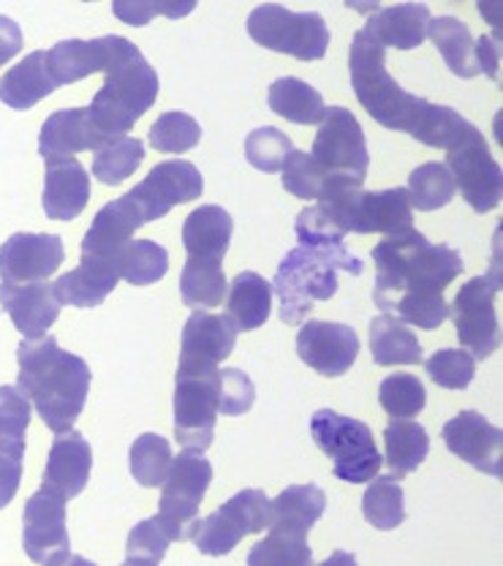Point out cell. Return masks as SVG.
Returning a JSON list of instances; mask_svg holds the SVG:
<instances>
[{
	"mask_svg": "<svg viewBox=\"0 0 503 566\" xmlns=\"http://www.w3.org/2000/svg\"><path fill=\"white\" fill-rule=\"evenodd\" d=\"M348 76L354 96L378 126L408 134L422 145L449 150L473 128V123L452 106L433 104L402 91L387 69V50H381L365 31L354 33L348 46Z\"/></svg>",
	"mask_w": 503,
	"mask_h": 566,
	"instance_id": "2",
	"label": "cell"
},
{
	"mask_svg": "<svg viewBox=\"0 0 503 566\" xmlns=\"http://www.w3.org/2000/svg\"><path fill=\"white\" fill-rule=\"evenodd\" d=\"M145 227V218L128 197L115 199V202L104 205L93 218L91 229L82 238V256L112 259L117 262L120 251L132 243L134 232Z\"/></svg>",
	"mask_w": 503,
	"mask_h": 566,
	"instance_id": "22",
	"label": "cell"
},
{
	"mask_svg": "<svg viewBox=\"0 0 503 566\" xmlns=\"http://www.w3.org/2000/svg\"><path fill=\"white\" fill-rule=\"evenodd\" d=\"M22 50V31L11 17L0 14V66L20 55Z\"/></svg>",
	"mask_w": 503,
	"mask_h": 566,
	"instance_id": "55",
	"label": "cell"
},
{
	"mask_svg": "<svg viewBox=\"0 0 503 566\" xmlns=\"http://www.w3.org/2000/svg\"><path fill=\"white\" fill-rule=\"evenodd\" d=\"M218 365H177L171 415L175 441L182 450L205 455L212 447L218 420Z\"/></svg>",
	"mask_w": 503,
	"mask_h": 566,
	"instance_id": "8",
	"label": "cell"
},
{
	"mask_svg": "<svg viewBox=\"0 0 503 566\" xmlns=\"http://www.w3.org/2000/svg\"><path fill=\"white\" fill-rule=\"evenodd\" d=\"M237 329L227 316L193 311L182 327L180 363L177 365H221L234 352Z\"/></svg>",
	"mask_w": 503,
	"mask_h": 566,
	"instance_id": "26",
	"label": "cell"
},
{
	"mask_svg": "<svg viewBox=\"0 0 503 566\" xmlns=\"http://www.w3.org/2000/svg\"><path fill=\"white\" fill-rule=\"evenodd\" d=\"M212 482L210 460L199 452L182 450L171 458L169 474L161 485L158 501V526L167 531L171 542L191 539L193 526L199 521V506L205 501L207 488Z\"/></svg>",
	"mask_w": 503,
	"mask_h": 566,
	"instance_id": "10",
	"label": "cell"
},
{
	"mask_svg": "<svg viewBox=\"0 0 503 566\" xmlns=\"http://www.w3.org/2000/svg\"><path fill=\"white\" fill-rule=\"evenodd\" d=\"M142 161H145V142L136 137L112 139L93 156V177H98L104 186H120L139 169Z\"/></svg>",
	"mask_w": 503,
	"mask_h": 566,
	"instance_id": "40",
	"label": "cell"
},
{
	"mask_svg": "<svg viewBox=\"0 0 503 566\" xmlns=\"http://www.w3.org/2000/svg\"><path fill=\"white\" fill-rule=\"evenodd\" d=\"M316 208L329 218V223L346 238L354 234L381 232L384 238L413 229V212L406 188L387 191H365L363 182L346 177H327Z\"/></svg>",
	"mask_w": 503,
	"mask_h": 566,
	"instance_id": "6",
	"label": "cell"
},
{
	"mask_svg": "<svg viewBox=\"0 0 503 566\" xmlns=\"http://www.w3.org/2000/svg\"><path fill=\"white\" fill-rule=\"evenodd\" d=\"M17 389L55 436L74 430L91 392V368L82 357L61 349L52 335L17 346Z\"/></svg>",
	"mask_w": 503,
	"mask_h": 566,
	"instance_id": "3",
	"label": "cell"
},
{
	"mask_svg": "<svg viewBox=\"0 0 503 566\" xmlns=\"http://www.w3.org/2000/svg\"><path fill=\"white\" fill-rule=\"evenodd\" d=\"M268 104L275 115H281L289 123H297V126H318L324 109H327L322 93L297 76H281V80L272 82Z\"/></svg>",
	"mask_w": 503,
	"mask_h": 566,
	"instance_id": "35",
	"label": "cell"
},
{
	"mask_svg": "<svg viewBox=\"0 0 503 566\" xmlns=\"http://www.w3.org/2000/svg\"><path fill=\"white\" fill-rule=\"evenodd\" d=\"M311 436L318 450L333 460L337 480L348 485H365L378 476L384 458L365 422L337 415L333 409H318L311 417Z\"/></svg>",
	"mask_w": 503,
	"mask_h": 566,
	"instance_id": "7",
	"label": "cell"
},
{
	"mask_svg": "<svg viewBox=\"0 0 503 566\" xmlns=\"http://www.w3.org/2000/svg\"><path fill=\"white\" fill-rule=\"evenodd\" d=\"M22 458H25V444H9L0 441V510L14 501L22 485Z\"/></svg>",
	"mask_w": 503,
	"mask_h": 566,
	"instance_id": "53",
	"label": "cell"
},
{
	"mask_svg": "<svg viewBox=\"0 0 503 566\" xmlns=\"http://www.w3.org/2000/svg\"><path fill=\"white\" fill-rule=\"evenodd\" d=\"M256 403V387L245 370L227 368L218 376V411L229 417H242Z\"/></svg>",
	"mask_w": 503,
	"mask_h": 566,
	"instance_id": "51",
	"label": "cell"
},
{
	"mask_svg": "<svg viewBox=\"0 0 503 566\" xmlns=\"http://www.w3.org/2000/svg\"><path fill=\"white\" fill-rule=\"evenodd\" d=\"M201 191H205V180H201L199 169L191 161L171 158V161L156 164L150 175L139 186H134L126 197L139 208L145 223H150L167 216L175 205L199 199Z\"/></svg>",
	"mask_w": 503,
	"mask_h": 566,
	"instance_id": "16",
	"label": "cell"
},
{
	"mask_svg": "<svg viewBox=\"0 0 503 566\" xmlns=\"http://www.w3.org/2000/svg\"><path fill=\"white\" fill-rule=\"evenodd\" d=\"M87 199H91V175L85 172V167L76 158L46 167L44 197H41L46 218H52V221H74L76 216L85 212Z\"/></svg>",
	"mask_w": 503,
	"mask_h": 566,
	"instance_id": "28",
	"label": "cell"
},
{
	"mask_svg": "<svg viewBox=\"0 0 503 566\" xmlns=\"http://www.w3.org/2000/svg\"><path fill=\"white\" fill-rule=\"evenodd\" d=\"M376 283L373 303L384 314L398 316L402 324L419 329L441 327L449 318L447 286L465 270L458 248L430 243L422 232L389 234L373 248Z\"/></svg>",
	"mask_w": 503,
	"mask_h": 566,
	"instance_id": "1",
	"label": "cell"
},
{
	"mask_svg": "<svg viewBox=\"0 0 503 566\" xmlns=\"http://www.w3.org/2000/svg\"><path fill=\"white\" fill-rule=\"evenodd\" d=\"M0 308L25 335V340L44 338L46 329L61 316V303L52 294V283H28V286H6L0 283Z\"/></svg>",
	"mask_w": 503,
	"mask_h": 566,
	"instance_id": "21",
	"label": "cell"
},
{
	"mask_svg": "<svg viewBox=\"0 0 503 566\" xmlns=\"http://www.w3.org/2000/svg\"><path fill=\"white\" fill-rule=\"evenodd\" d=\"M408 202L411 208L422 212H433L447 208L454 199V180L449 175V169L438 161H428L422 167H417L408 177Z\"/></svg>",
	"mask_w": 503,
	"mask_h": 566,
	"instance_id": "41",
	"label": "cell"
},
{
	"mask_svg": "<svg viewBox=\"0 0 503 566\" xmlns=\"http://www.w3.org/2000/svg\"><path fill=\"white\" fill-rule=\"evenodd\" d=\"M248 35L259 46L297 61H322L329 46V28L316 11H292L286 6L264 3L248 17Z\"/></svg>",
	"mask_w": 503,
	"mask_h": 566,
	"instance_id": "9",
	"label": "cell"
},
{
	"mask_svg": "<svg viewBox=\"0 0 503 566\" xmlns=\"http://www.w3.org/2000/svg\"><path fill=\"white\" fill-rule=\"evenodd\" d=\"M227 316L237 333L259 329L270 318L272 311V283L259 273H237L227 289Z\"/></svg>",
	"mask_w": 503,
	"mask_h": 566,
	"instance_id": "32",
	"label": "cell"
},
{
	"mask_svg": "<svg viewBox=\"0 0 503 566\" xmlns=\"http://www.w3.org/2000/svg\"><path fill=\"white\" fill-rule=\"evenodd\" d=\"M120 264V279L132 286H150L167 275L169 251L153 240H132L117 256Z\"/></svg>",
	"mask_w": 503,
	"mask_h": 566,
	"instance_id": "39",
	"label": "cell"
},
{
	"mask_svg": "<svg viewBox=\"0 0 503 566\" xmlns=\"http://www.w3.org/2000/svg\"><path fill=\"white\" fill-rule=\"evenodd\" d=\"M171 465L169 439L158 433H142L128 452V469L142 488H161Z\"/></svg>",
	"mask_w": 503,
	"mask_h": 566,
	"instance_id": "42",
	"label": "cell"
},
{
	"mask_svg": "<svg viewBox=\"0 0 503 566\" xmlns=\"http://www.w3.org/2000/svg\"><path fill=\"white\" fill-rule=\"evenodd\" d=\"M123 566H128V564H123Z\"/></svg>",
	"mask_w": 503,
	"mask_h": 566,
	"instance_id": "58",
	"label": "cell"
},
{
	"mask_svg": "<svg viewBox=\"0 0 503 566\" xmlns=\"http://www.w3.org/2000/svg\"><path fill=\"white\" fill-rule=\"evenodd\" d=\"M147 139H150L153 150L180 156V153L193 150L199 145L201 126L188 112H164L150 126Z\"/></svg>",
	"mask_w": 503,
	"mask_h": 566,
	"instance_id": "45",
	"label": "cell"
},
{
	"mask_svg": "<svg viewBox=\"0 0 503 566\" xmlns=\"http://www.w3.org/2000/svg\"><path fill=\"white\" fill-rule=\"evenodd\" d=\"M234 234V218L218 205H201L182 223V245L193 262L223 264Z\"/></svg>",
	"mask_w": 503,
	"mask_h": 566,
	"instance_id": "27",
	"label": "cell"
},
{
	"mask_svg": "<svg viewBox=\"0 0 503 566\" xmlns=\"http://www.w3.org/2000/svg\"><path fill=\"white\" fill-rule=\"evenodd\" d=\"M378 403L392 420H413L422 415L428 392L413 374H389L378 387Z\"/></svg>",
	"mask_w": 503,
	"mask_h": 566,
	"instance_id": "44",
	"label": "cell"
},
{
	"mask_svg": "<svg viewBox=\"0 0 503 566\" xmlns=\"http://www.w3.org/2000/svg\"><path fill=\"white\" fill-rule=\"evenodd\" d=\"M297 333V354L307 368L337 379L357 363L359 335L357 329L340 322H305Z\"/></svg>",
	"mask_w": 503,
	"mask_h": 566,
	"instance_id": "18",
	"label": "cell"
},
{
	"mask_svg": "<svg viewBox=\"0 0 503 566\" xmlns=\"http://www.w3.org/2000/svg\"><path fill=\"white\" fill-rule=\"evenodd\" d=\"M428 35L441 52L443 63L460 80H473L479 74L476 57H473V35L469 25L454 17H433L428 25Z\"/></svg>",
	"mask_w": 503,
	"mask_h": 566,
	"instance_id": "36",
	"label": "cell"
},
{
	"mask_svg": "<svg viewBox=\"0 0 503 566\" xmlns=\"http://www.w3.org/2000/svg\"><path fill=\"white\" fill-rule=\"evenodd\" d=\"M294 150V142L289 139V134H283L275 126H262L256 132L248 134L245 139V158L253 169L259 172L275 175L281 172L283 161L289 158V153Z\"/></svg>",
	"mask_w": 503,
	"mask_h": 566,
	"instance_id": "46",
	"label": "cell"
},
{
	"mask_svg": "<svg viewBox=\"0 0 503 566\" xmlns=\"http://www.w3.org/2000/svg\"><path fill=\"white\" fill-rule=\"evenodd\" d=\"M82 150H98V142L93 137L91 126H87L85 109L74 106V109L52 112L39 132L41 161L50 167V164L69 161Z\"/></svg>",
	"mask_w": 503,
	"mask_h": 566,
	"instance_id": "29",
	"label": "cell"
},
{
	"mask_svg": "<svg viewBox=\"0 0 503 566\" xmlns=\"http://www.w3.org/2000/svg\"><path fill=\"white\" fill-rule=\"evenodd\" d=\"M270 526V495L262 488H245L227 504L218 506L205 521H197L191 542L201 556L221 558L234 551L248 534H259Z\"/></svg>",
	"mask_w": 503,
	"mask_h": 566,
	"instance_id": "11",
	"label": "cell"
},
{
	"mask_svg": "<svg viewBox=\"0 0 503 566\" xmlns=\"http://www.w3.org/2000/svg\"><path fill=\"white\" fill-rule=\"evenodd\" d=\"M171 539L167 531L158 526L156 517L139 521L132 528L126 542V564L128 566H161L167 556Z\"/></svg>",
	"mask_w": 503,
	"mask_h": 566,
	"instance_id": "47",
	"label": "cell"
},
{
	"mask_svg": "<svg viewBox=\"0 0 503 566\" xmlns=\"http://www.w3.org/2000/svg\"><path fill=\"white\" fill-rule=\"evenodd\" d=\"M120 281V264L112 259L82 256L80 268L69 270L52 283V294L61 305L74 308H98Z\"/></svg>",
	"mask_w": 503,
	"mask_h": 566,
	"instance_id": "24",
	"label": "cell"
},
{
	"mask_svg": "<svg viewBox=\"0 0 503 566\" xmlns=\"http://www.w3.org/2000/svg\"><path fill=\"white\" fill-rule=\"evenodd\" d=\"M248 566H316L307 536L268 531L248 553Z\"/></svg>",
	"mask_w": 503,
	"mask_h": 566,
	"instance_id": "43",
	"label": "cell"
},
{
	"mask_svg": "<svg viewBox=\"0 0 503 566\" xmlns=\"http://www.w3.org/2000/svg\"><path fill=\"white\" fill-rule=\"evenodd\" d=\"M324 180H327V175H324L322 167L313 161L311 153H302L297 147L289 153V158L281 167L283 188H286L292 197L307 199V202H311V199H318Z\"/></svg>",
	"mask_w": 503,
	"mask_h": 566,
	"instance_id": "49",
	"label": "cell"
},
{
	"mask_svg": "<svg viewBox=\"0 0 503 566\" xmlns=\"http://www.w3.org/2000/svg\"><path fill=\"white\" fill-rule=\"evenodd\" d=\"M197 9L193 0H180V3H169V0H158V3H145V0H136V3H126V0H115L112 3V14L117 17L126 25L142 28L153 20V17H186Z\"/></svg>",
	"mask_w": 503,
	"mask_h": 566,
	"instance_id": "52",
	"label": "cell"
},
{
	"mask_svg": "<svg viewBox=\"0 0 503 566\" xmlns=\"http://www.w3.org/2000/svg\"><path fill=\"white\" fill-rule=\"evenodd\" d=\"M433 20L428 3H398L378 6L368 17L363 31L376 41L381 50H417L428 39V25Z\"/></svg>",
	"mask_w": 503,
	"mask_h": 566,
	"instance_id": "23",
	"label": "cell"
},
{
	"mask_svg": "<svg viewBox=\"0 0 503 566\" xmlns=\"http://www.w3.org/2000/svg\"><path fill=\"white\" fill-rule=\"evenodd\" d=\"M55 80L46 69V50H35L22 57L14 69L6 71L0 80V102L17 112H25L55 93Z\"/></svg>",
	"mask_w": 503,
	"mask_h": 566,
	"instance_id": "31",
	"label": "cell"
},
{
	"mask_svg": "<svg viewBox=\"0 0 503 566\" xmlns=\"http://www.w3.org/2000/svg\"><path fill=\"white\" fill-rule=\"evenodd\" d=\"M311 156L327 177L365 182L370 167L368 139H365L363 126L352 109H346V106H327L324 109Z\"/></svg>",
	"mask_w": 503,
	"mask_h": 566,
	"instance_id": "13",
	"label": "cell"
},
{
	"mask_svg": "<svg viewBox=\"0 0 503 566\" xmlns=\"http://www.w3.org/2000/svg\"><path fill=\"white\" fill-rule=\"evenodd\" d=\"M227 275L223 264L193 262L186 259V268L180 273V297L188 308H218L227 297Z\"/></svg>",
	"mask_w": 503,
	"mask_h": 566,
	"instance_id": "37",
	"label": "cell"
},
{
	"mask_svg": "<svg viewBox=\"0 0 503 566\" xmlns=\"http://www.w3.org/2000/svg\"><path fill=\"white\" fill-rule=\"evenodd\" d=\"M318 566H359V564H357V556H354V553L335 551L327 562H322Z\"/></svg>",
	"mask_w": 503,
	"mask_h": 566,
	"instance_id": "56",
	"label": "cell"
},
{
	"mask_svg": "<svg viewBox=\"0 0 503 566\" xmlns=\"http://www.w3.org/2000/svg\"><path fill=\"white\" fill-rule=\"evenodd\" d=\"M61 566H98V564H93V562H87L85 556H74V553H71V556L66 558V562H63Z\"/></svg>",
	"mask_w": 503,
	"mask_h": 566,
	"instance_id": "57",
	"label": "cell"
},
{
	"mask_svg": "<svg viewBox=\"0 0 503 566\" xmlns=\"http://www.w3.org/2000/svg\"><path fill=\"white\" fill-rule=\"evenodd\" d=\"M363 515L373 528L392 531L406 523V495L395 476H376L363 495Z\"/></svg>",
	"mask_w": 503,
	"mask_h": 566,
	"instance_id": "38",
	"label": "cell"
},
{
	"mask_svg": "<svg viewBox=\"0 0 503 566\" xmlns=\"http://www.w3.org/2000/svg\"><path fill=\"white\" fill-rule=\"evenodd\" d=\"M443 167L449 169L454 188L463 193L471 210L490 212L499 208L503 199L501 164L493 158L488 139L476 126L458 145L449 147Z\"/></svg>",
	"mask_w": 503,
	"mask_h": 566,
	"instance_id": "14",
	"label": "cell"
},
{
	"mask_svg": "<svg viewBox=\"0 0 503 566\" xmlns=\"http://www.w3.org/2000/svg\"><path fill=\"white\" fill-rule=\"evenodd\" d=\"M370 352L373 363L381 365V368L425 363L422 344L413 335V329L392 314H381L370 322Z\"/></svg>",
	"mask_w": 503,
	"mask_h": 566,
	"instance_id": "33",
	"label": "cell"
},
{
	"mask_svg": "<svg viewBox=\"0 0 503 566\" xmlns=\"http://www.w3.org/2000/svg\"><path fill=\"white\" fill-rule=\"evenodd\" d=\"M117 35H101V39H69L46 50V69H50L55 85H74V82L85 80V76L104 74L106 66L115 57Z\"/></svg>",
	"mask_w": 503,
	"mask_h": 566,
	"instance_id": "25",
	"label": "cell"
},
{
	"mask_svg": "<svg viewBox=\"0 0 503 566\" xmlns=\"http://www.w3.org/2000/svg\"><path fill=\"white\" fill-rule=\"evenodd\" d=\"M31 417L33 409L20 389L11 385L0 387V441L25 444Z\"/></svg>",
	"mask_w": 503,
	"mask_h": 566,
	"instance_id": "50",
	"label": "cell"
},
{
	"mask_svg": "<svg viewBox=\"0 0 503 566\" xmlns=\"http://www.w3.org/2000/svg\"><path fill=\"white\" fill-rule=\"evenodd\" d=\"M422 365L430 381L443 389H465L476 374V359L463 349H438Z\"/></svg>",
	"mask_w": 503,
	"mask_h": 566,
	"instance_id": "48",
	"label": "cell"
},
{
	"mask_svg": "<svg viewBox=\"0 0 503 566\" xmlns=\"http://www.w3.org/2000/svg\"><path fill=\"white\" fill-rule=\"evenodd\" d=\"M327 510V495L318 485H289L275 501H270V526L268 531L292 536H307V531L322 521Z\"/></svg>",
	"mask_w": 503,
	"mask_h": 566,
	"instance_id": "30",
	"label": "cell"
},
{
	"mask_svg": "<svg viewBox=\"0 0 503 566\" xmlns=\"http://www.w3.org/2000/svg\"><path fill=\"white\" fill-rule=\"evenodd\" d=\"M66 259V245L57 234L17 232L0 245V283L28 286L44 283Z\"/></svg>",
	"mask_w": 503,
	"mask_h": 566,
	"instance_id": "17",
	"label": "cell"
},
{
	"mask_svg": "<svg viewBox=\"0 0 503 566\" xmlns=\"http://www.w3.org/2000/svg\"><path fill=\"white\" fill-rule=\"evenodd\" d=\"M22 547L33 564L61 566L71 556L66 501L39 488L22 510Z\"/></svg>",
	"mask_w": 503,
	"mask_h": 566,
	"instance_id": "15",
	"label": "cell"
},
{
	"mask_svg": "<svg viewBox=\"0 0 503 566\" xmlns=\"http://www.w3.org/2000/svg\"><path fill=\"white\" fill-rule=\"evenodd\" d=\"M363 259L354 256L343 240H311L283 256L277 264L272 294H277L281 322L297 327L302 318L311 316L313 303L333 300L340 286V273L363 275Z\"/></svg>",
	"mask_w": 503,
	"mask_h": 566,
	"instance_id": "4",
	"label": "cell"
},
{
	"mask_svg": "<svg viewBox=\"0 0 503 566\" xmlns=\"http://www.w3.org/2000/svg\"><path fill=\"white\" fill-rule=\"evenodd\" d=\"M501 292V268L493 264L488 275L471 279L454 294L449 316L454 318L458 340L473 359H488L501 346V324L495 314V294Z\"/></svg>",
	"mask_w": 503,
	"mask_h": 566,
	"instance_id": "12",
	"label": "cell"
},
{
	"mask_svg": "<svg viewBox=\"0 0 503 566\" xmlns=\"http://www.w3.org/2000/svg\"><path fill=\"white\" fill-rule=\"evenodd\" d=\"M473 57H476L479 71H484L490 80H499L501 76V46L495 44L493 35H482L479 41H473Z\"/></svg>",
	"mask_w": 503,
	"mask_h": 566,
	"instance_id": "54",
	"label": "cell"
},
{
	"mask_svg": "<svg viewBox=\"0 0 503 566\" xmlns=\"http://www.w3.org/2000/svg\"><path fill=\"white\" fill-rule=\"evenodd\" d=\"M428 452L430 436L417 420H392L384 428V463L395 480L413 474Z\"/></svg>",
	"mask_w": 503,
	"mask_h": 566,
	"instance_id": "34",
	"label": "cell"
},
{
	"mask_svg": "<svg viewBox=\"0 0 503 566\" xmlns=\"http://www.w3.org/2000/svg\"><path fill=\"white\" fill-rule=\"evenodd\" d=\"M441 439L452 455L488 476H503V430L479 411H460L441 430Z\"/></svg>",
	"mask_w": 503,
	"mask_h": 566,
	"instance_id": "19",
	"label": "cell"
},
{
	"mask_svg": "<svg viewBox=\"0 0 503 566\" xmlns=\"http://www.w3.org/2000/svg\"><path fill=\"white\" fill-rule=\"evenodd\" d=\"M91 469H93L91 444H87V439L80 433V430H69V433H61L55 441H52L41 488L61 495L63 501L76 499V495L85 491L87 480H91Z\"/></svg>",
	"mask_w": 503,
	"mask_h": 566,
	"instance_id": "20",
	"label": "cell"
},
{
	"mask_svg": "<svg viewBox=\"0 0 503 566\" xmlns=\"http://www.w3.org/2000/svg\"><path fill=\"white\" fill-rule=\"evenodd\" d=\"M158 74L134 41L117 35L115 57L104 71V85L85 106L87 126L98 147L128 137L139 117L156 104Z\"/></svg>",
	"mask_w": 503,
	"mask_h": 566,
	"instance_id": "5",
	"label": "cell"
}]
</instances>
